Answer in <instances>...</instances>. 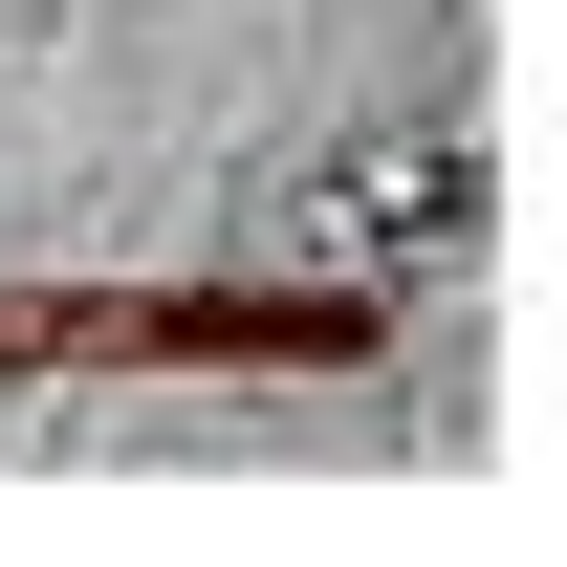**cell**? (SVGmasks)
Returning a JSON list of instances; mask_svg holds the SVG:
<instances>
[{"label": "cell", "instance_id": "6da1fadb", "mask_svg": "<svg viewBox=\"0 0 567 567\" xmlns=\"http://www.w3.org/2000/svg\"><path fill=\"white\" fill-rule=\"evenodd\" d=\"M0 22H22V0H0Z\"/></svg>", "mask_w": 567, "mask_h": 567}]
</instances>
